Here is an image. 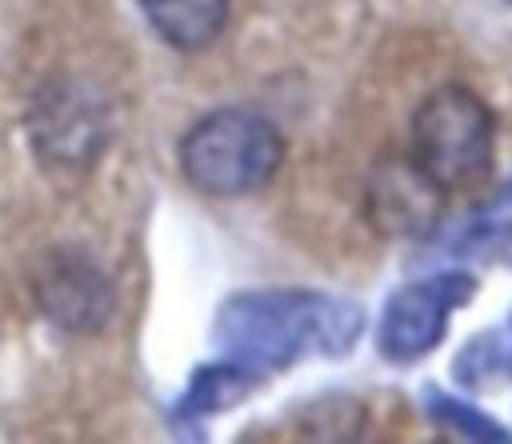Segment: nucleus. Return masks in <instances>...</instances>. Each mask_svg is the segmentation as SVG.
<instances>
[{"mask_svg":"<svg viewBox=\"0 0 512 444\" xmlns=\"http://www.w3.org/2000/svg\"><path fill=\"white\" fill-rule=\"evenodd\" d=\"M364 336V308L316 288H244L220 300L212 340L220 356L256 372H284L300 360H340Z\"/></svg>","mask_w":512,"mask_h":444,"instance_id":"f257e3e1","label":"nucleus"},{"mask_svg":"<svg viewBox=\"0 0 512 444\" xmlns=\"http://www.w3.org/2000/svg\"><path fill=\"white\" fill-rule=\"evenodd\" d=\"M176 160L184 180L212 200L256 196L284 164V132L256 108H212L180 136Z\"/></svg>","mask_w":512,"mask_h":444,"instance_id":"f03ea898","label":"nucleus"},{"mask_svg":"<svg viewBox=\"0 0 512 444\" xmlns=\"http://www.w3.org/2000/svg\"><path fill=\"white\" fill-rule=\"evenodd\" d=\"M408 156L448 196L484 184L496 164V116L488 100L460 80L436 84L412 112Z\"/></svg>","mask_w":512,"mask_h":444,"instance_id":"7ed1b4c3","label":"nucleus"},{"mask_svg":"<svg viewBox=\"0 0 512 444\" xmlns=\"http://www.w3.org/2000/svg\"><path fill=\"white\" fill-rule=\"evenodd\" d=\"M480 276L468 268H436L400 284L376 316V356L408 368L444 344L452 316L476 296Z\"/></svg>","mask_w":512,"mask_h":444,"instance_id":"20e7f679","label":"nucleus"},{"mask_svg":"<svg viewBox=\"0 0 512 444\" xmlns=\"http://www.w3.org/2000/svg\"><path fill=\"white\" fill-rule=\"evenodd\" d=\"M444 204H448V192L412 156H404V160L388 156L368 176L364 216L380 236L420 240L440 224Z\"/></svg>","mask_w":512,"mask_h":444,"instance_id":"39448f33","label":"nucleus"},{"mask_svg":"<svg viewBox=\"0 0 512 444\" xmlns=\"http://www.w3.org/2000/svg\"><path fill=\"white\" fill-rule=\"evenodd\" d=\"M40 308L68 332H96L112 312V284L108 276L80 252H56L36 284Z\"/></svg>","mask_w":512,"mask_h":444,"instance_id":"423d86ee","label":"nucleus"},{"mask_svg":"<svg viewBox=\"0 0 512 444\" xmlns=\"http://www.w3.org/2000/svg\"><path fill=\"white\" fill-rule=\"evenodd\" d=\"M268 376L256 372L252 364H240V360H212V364H200L188 380V388L180 392L172 416L180 424H196V420H208V416H220L228 408H236L240 400H248Z\"/></svg>","mask_w":512,"mask_h":444,"instance_id":"0eeeda50","label":"nucleus"},{"mask_svg":"<svg viewBox=\"0 0 512 444\" xmlns=\"http://www.w3.org/2000/svg\"><path fill=\"white\" fill-rule=\"evenodd\" d=\"M228 0H140L148 28L176 52H204L228 24Z\"/></svg>","mask_w":512,"mask_h":444,"instance_id":"6e6552de","label":"nucleus"},{"mask_svg":"<svg viewBox=\"0 0 512 444\" xmlns=\"http://www.w3.org/2000/svg\"><path fill=\"white\" fill-rule=\"evenodd\" d=\"M452 376L464 388H488L492 380H512V312L500 328H488V332L472 336L456 352Z\"/></svg>","mask_w":512,"mask_h":444,"instance_id":"1a4fd4ad","label":"nucleus"},{"mask_svg":"<svg viewBox=\"0 0 512 444\" xmlns=\"http://www.w3.org/2000/svg\"><path fill=\"white\" fill-rule=\"evenodd\" d=\"M424 412L440 428H448L452 436H460V440H476V444H508L512 440V428H504L480 404H472V400H464L456 392H444L436 384L424 388Z\"/></svg>","mask_w":512,"mask_h":444,"instance_id":"9d476101","label":"nucleus"},{"mask_svg":"<svg viewBox=\"0 0 512 444\" xmlns=\"http://www.w3.org/2000/svg\"><path fill=\"white\" fill-rule=\"evenodd\" d=\"M504 4H512V0H504Z\"/></svg>","mask_w":512,"mask_h":444,"instance_id":"9b49d317","label":"nucleus"}]
</instances>
